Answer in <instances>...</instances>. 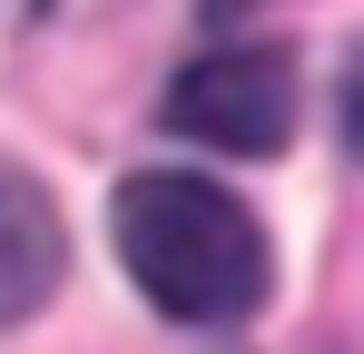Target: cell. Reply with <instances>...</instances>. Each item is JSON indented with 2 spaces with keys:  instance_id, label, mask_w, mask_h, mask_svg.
<instances>
[{
  "instance_id": "7a4b0ae2",
  "label": "cell",
  "mask_w": 364,
  "mask_h": 354,
  "mask_svg": "<svg viewBox=\"0 0 364 354\" xmlns=\"http://www.w3.org/2000/svg\"><path fill=\"white\" fill-rule=\"evenodd\" d=\"M296 109H305L296 50H276V40H237V50L187 59L158 99V118L187 148H217V158H276L296 138Z\"/></svg>"
},
{
  "instance_id": "3957f363",
  "label": "cell",
  "mask_w": 364,
  "mask_h": 354,
  "mask_svg": "<svg viewBox=\"0 0 364 354\" xmlns=\"http://www.w3.org/2000/svg\"><path fill=\"white\" fill-rule=\"evenodd\" d=\"M69 276V236L60 207L30 187V177H0V325H30Z\"/></svg>"
},
{
  "instance_id": "277c9868",
  "label": "cell",
  "mask_w": 364,
  "mask_h": 354,
  "mask_svg": "<svg viewBox=\"0 0 364 354\" xmlns=\"http://www.w3.org/2000/svg\"><path fill=\"white\" fill-rule=\"evenodd\" d=\"M197 10H207V20H246L256 0H197Z\"/></svg>"
},
{
  "instance_id": "5b68a950",
  "label": "cell",
  "mask_w": 364,
  "mask_h": 354,
  "mask_svg": "<svg viewBox=\"0 0 364 354\" xmlns=\"http://www.w3.org/2000/svg\"><path fill=\"white\" fill-rule=\"evenodd\" d=\"M30 10H60V0H30Z\"/></svg>"
},
{
  "instance_id": "6da1fadb",
  "label": "cell",
  "mask_w": 364,
  "mask_h": 354,
  "mask_svg": "<svg viewBox=\"0 0 364 354\" xmlns=\"http://www.w3.org/2000/svg\"><path fill=\"white\" fill-rule=\"evenodd\" d=\"M109 227H119L128 286L148 295L168 325H246L266 305V286H276V256H266L256 207L227 197L217 177L138 168L109 197Z\"/></svg>"
}]
</instances>
